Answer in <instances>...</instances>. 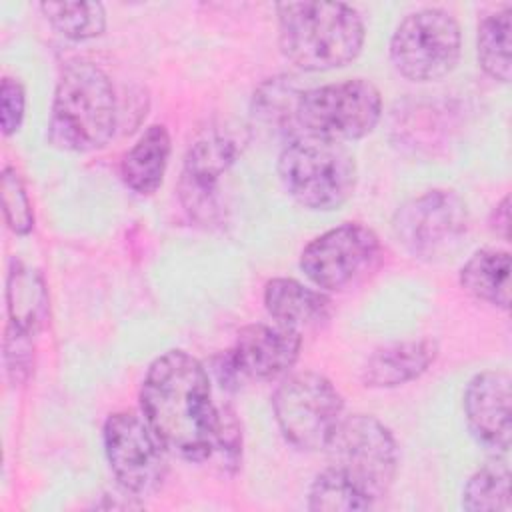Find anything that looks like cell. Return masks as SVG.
<instances>
[{
    "label": "cell",
    "instance_id": "obj_1",
    "mask_svg": "<svg viewBox=\"0 0 512 512\" xmlns=\"http://www.w3.org/2000/svg\"><path fill=\"white\" fill-rule=\"evenodd\" d=\"M140 410L168 452L190 462L212 458L220 424L206 368L186 350H166L146 370Z\"/></svg>",
    "mask_w": 512,
    "mask_h": 512
},
{
    "label": "cell",
    "instance_id": "obj_2",
    "mask_svg": "<svg viewBox=\"0 0 512 512\" xmlns=\"http://www.w3.org/2000/svg\"><path fill=\"white\" fill-rule=\"evenodd\" d=\"M278 44L300 70L326 72L358 58L366 28L360 12L342 2L276 4Z\"/></svg>",
    "mask_w": 512,
    "mask_h": 512
},
{
    "label": "cell",
    "instance_id": "obj_3",
    "mask_svg": "<svg viewBox=\"0 0 512 512\" xmlns=\"http://www.w3.org/2000/svg\"><path fill=\"white\" fill-rule=\"evenodd\" d=\"M118 102L108 74L88 60L70 62L56 84L48 140L66 152H94L114 136Z\"/></svg>",
    "mask_w": 512,
    "mask_h": 512
},
{
    "label": "cell",
    "instance_id": "obj_4",
    "mask_svg": "<svg viewBox=\"0 0 512 512\" xmlns=\"http://www.w3.org/2000/svg\"><path fill=\"white\" fill-rule=\"evenodd\" d=\"M278 178L288 196L316 212L344 206L358 182L356 160L344 144L294 134L280 150Z\"/></svg>",
    "mask_w": 512,
    "mask_h": 512
},
{
    "label": "cell",
    "instance_id": "obj_5",
    "mask_svg": "<svg viewBox=\"0 0 512 512\" xmlns=\"http://www.w3.org/2000/svg\"><path fill=\"white\" fill-rule=\"evenodd\" d=\"M328 468L358 488L372 504L384 498L398 472L392 432L370 414L344 416L326 444Z\"/></svg>",
    "mask_w": 512,
    "mask_h": 512
},
{
    "label": "cell",
    "instance_id": "obj_6",
    "mask_svg": "<svg viewBox=\"0 0 512 512\" xmlns=\"http://www.w3.org/2000/svg\"><path fill=\"white\" fill-rule=\"evenodd\" d=\"M380 116V90L364 78L304 90L294 106V124L300 128V134L338 144L368 136L380 122Z\"/></svg>",
    "mask_w": 512,
    "mask_h": 512
},
{
    "label": "cell",
    "instance_id": "obj_7",
    "mask_svg": "<svg viewBox=\"0 0 512 512\" xmlns=\"http://www.w3.org/2000/svg\"><path fill=\"white\" fill-rule=\"evenodd\" d=\"M272 410L284 440L304 452L324 450L344 418V398L318 372L284 376L272 396Z\"/></svg>",
    "mask_w": 512,
    "mask_h": 512
},
{
    "label": "cell",
    "instance_id": "obj_8",
    "mask_svg": "<svg viewBox=\"0 0 512 512\" xmlns=\"http://www.w3.org/2000/svg\"><path fill=\"white\" fill-rule=\"evenodd\" d=\"M460 52V24L442 8L410 12L390 38V60L396 72L410 82H436L448 76Z\"/></svg>",
    "mask_w": 512,
    "mask_h": 512
},
{
    "label": "cell",
    "instance_id": "obj_9",
    "mask_svg": "<svg viewBox=\"0 0 512 512\" xmlns=\"http://www.w3.org/2000/svg\"><path fill=\"white\" fill-rule=\"evenodd\" d=\"M468 230V206L448 188L426 190L394 212L392 232L398 244L418 260L450 254Z\"/></svg>",
    "mask_w": 512,
    "mask_h": 512
},
{
    "label": "cell",
    "instance_id": "obj_10",
    "mask_svg": "<svg viewBox=\"0 0 512 512\" xmlns=\"http://www.w3.org/2000/svg\"><path fill=\"white\" fill-rule=\"evenodd\" d=\"M102 440L108 466L124 492L142 498L160 488L168 472V450L144 416L128 410L110 414Z\"/></svg>",
    "mask_w": 512,
    "mask_h": 512
},
{
    "label": "cell",
    "instance_id": "obj_11",
    "mask_svg": "<svg viewBox=\"0 0 512 512\" xmlns=\"http://www.w3.org/2000/svg\"><path fill=\"white\" fill-rule=\"evenodd\" d=\"M380 254V238L362 222H344L316 236L300 254V270L320 290L340 292L358 282Z\"/></svg>",
    "mask_w": 512,
    "mask_h": 512
},
{
    "label": "cell",
    "instance_id": "obj_12",
    "mask_svg": "<svg viewBox=\"0 0 512 512\" xmlns=\"http://www.w3.org/2000/svg\"><path fill=\"white\" fill-rule=\"evenodd\" d=\"M302 348V334L284 326L248 324L232 348L216 360V374L224 388H238L242 380L270 382L288 376Z\"/></svg>",
    "mask_w": 512,
    "mask_h": 512
},
{
    "label": "cell",
    "instance_id": "obj_13",
    "mask_svg": "<svg viewBox=\"0 0 512 512\" xmlns=\"http://www.w3.org/2000/svg\"><path fill=\"white\" fill-rule=\"evenodd\" d=\"M236 142L222 132H206L186 158L178 180V198L192 220L204 226L218 224L224 216L222 180L236 160Z\"/></svg>",
    "mask_w": 512,
    "mask_h": 512
},
{
    "label": "cell",
    "instance_id": "obj_14",
    "mask_svg": "<svg viewBox=\"0 0 512 512\" xmlns=\"http://www.w3.org/2000/svg\"><path fill=\"white\" fill-rule=\"evenodd\" d=\"M510 398V376L504 370L478 372L464 390L468 430L494 456L510 448Z\"/></svg>",
    "mask_w": 512,
    "mask_h": 512
},
{
    "label": "cell",
    "instance_id": "obj_15",
    "mask_svg": "<svg viewBox=\"0 0 512 512\" xmlns=\"http://www.w3.org/2000/svg\"><path fill=\"white\" fill-rule=\"evenodd\" d=\"M438 344L432 338L400 340L376 348L362 366L366 388H398L420 378L436 360Z\"/></svg>",
    "mask_w": 512,
    "mask_h": 512
},
{
    "label": "cell",
    "instance_id": "obj_16",
    "mask_svg": "<svg viewBox=\"0 0 512 512\" xmlns=\"http://www.w3.org/2000/svg\"><path fill=\"white\" fill-rule=\"evenodd\" d=\"M266 312L284 328L304 334L330 320V298L294 278H272L264 286Z\"/></svg>",
    "mask_w": 512,
    "mask_h": 512
},
{
    "label": "cell",
    "instance_id": "obj_17",
    "mask_svg": "<svg viewBox=\"0 0 512 512\" xmlns=\"http://www.w3.org/2000/svg\"><path fill=\"white\" fill-rule=\"evenodd\" d=\"M170 150L172 144L166 126H148L120 162L122 182L140 196L154 194L164 182Z\"/></svg>",
    "mask_w": 512,
    "mask_h": 512
},
{
    "label": "cell",
    "instance_id": "obj_18",
    "mask_svg": "<svg viewBox=\"0 0 512 512\" xmlns=\"http://www.w3.org/2000/svg\"><path fill=\"white\" fill-rule=\"evenodd\" d=\"M8 324L36 336L48 314V292L38 270L20 260L10 262L6 278Z\"/></svg>",
    "mask_w": 512,
    "mask_h": 512
},
{
    "label": "cell",
    "instance_id": "obj_19",
    "mask_svg": "<svg viewBox=\"0 0 512 512\" xmlns=\"http://www.w3.org/2000/svg\"><path fill=\"white\" fill-rule=\"evenodd\" d=\"M460 286L472 298L508 310L510 306V254L482 248L460 268Z\"/></svg>",
    "mask_w": 512,
    "mask_h": 512
},
{
    "label": "cell",
    "instance_id": "obj_20",
    "mask_svg": "<svg viewBox=\"0 0 512 512\" xmlns=\"http://www.w3.org/2000/svg\"><path fill=\"white\" fill-rule=\"evenodd\" d=\"M512 8L504 6L502 10L488 14L478 26V62L480 68L498 82H510L512 64H510V30H512Z\"/></svg>",
    "mask_w": 512,
    "mask_h": 512
},
{
    "label": "cell",
    "instance_id": "obj_21",
    "mask_svg": "<svg viewBox=\"0 0 512 512\" xmlns=\"http://www.w3.org/2000/svg\"><path fill=\"white\" fill-rule=\"evenodd\" d=\"M40 10L60 36L74 42L98 38L106 30V10L100 2H42Z\"/></svg>",
    "mask_w": 512,
    "mask_h": 512
},
{
    "label": "cell",
    "instance_id": "obj_22",
    "mask_svg": "<svg viewBox=\"0 0 512 512\" xmlns=\"http://www.w3.org/2000/svg\"><path fill=\"white\" fill-rule=\"evenodd\" d=\"M462 506L468 512L510 510V470L504 462L492 460L478 468L462 490Z\"/></svg>",
    "mask_w": 512,
    "mask_h": 512
},
{
    "label": "cell",
    "instance_id": "obj_23",
    "mask_svg": "<svg viewBox=\"0 0 512 512\" xmlns=\"http://www.w3.org/2000/svg\"><path fill=\"white\" fill-rule=\"evenodd\" d=\"M372 506L358 488L328 466L308 488V510L314 512H362Z\"/></svg>",
    "mask_w": 512,
    "mask_h": 512
},
{
    "label": "cell",
    "instance_id": "obj_24",
    "mask_svg": "<svg viewBox=\"0 0 512 512\" xmlns=\"http://www.w3.org/2000/svg\"><path fill=\"white\" fill-rule=\"evenodd\" d=\"M0 196H2V212L8 228L16 236H26L34 228V208L30 202V196L26 192V186L12 166H4L2 170V184H0Z\"/></svg>",
    "mask_w": 512,
    "mask_h": 512
},
{
    "label": "cell",
    "instance_id": "obj_25",
    "mask_svg": "<svg viewBox=\"0 0 512 512\" xmlns=\"http://www.w3.org/2000/svg\"><path fill=\"white\" fill-rule=\"evenodd\" d=\"M2 358L10 384L22 386L34 370V336L16 328L14 324H8Z\"/></svg>",
    "mask_w": 512,
    "mask_h": 512
},
{
    "label": "cell",
    "instance_id": "obj_26",
    "mask_svg": "<svg viewBox=\"0 0 512 512\" xmlns=\"http://www.w3.org/2000/svg\"><path fill=\"white\" fill-rule=\"evenodd\" d=\"M26 112V92L18 78L4 76L0 84V128L4 136L20 130Z\"/></svg>",
    "mask_w": 512,
    "mask_h": 512
},
{
    "label": "cell",
    "instance_id": "obj_27",
    "mask_svg": "<svg viewBox=\"0 0 512 512\" xmlns=\"http://www.w3.org/2000/svg\"><path fill=\"white\" fill-rule=\"evenodd\" d=\"M490 228L496 236L508 242L510 238V196L508 194L494 206L490 214Z\"/></svg>",
    "mask_w": 512,
    "mask_h": 512
}]
</instances>
